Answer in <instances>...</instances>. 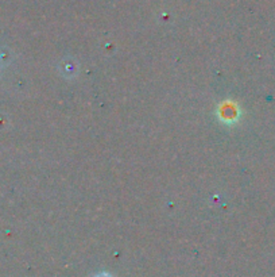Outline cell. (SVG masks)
I'll use <instances>...</instances> for the list:
<instances>
[{
  "instance_id": "1",
  "label": "cell",
  "mask_w": 275,
  "mask_h": 277,
  "mask_svg": "<svg viewBox=\"0 0 275 277\" xmlns=\"http://www.w3.org/2000/svg\"><path fill=\"white\" fill-rule=\"evenodd\" d=\"M96 277H111L110 274H107V273H101V274H97Z\"/></svg>"
}]
</instances>
